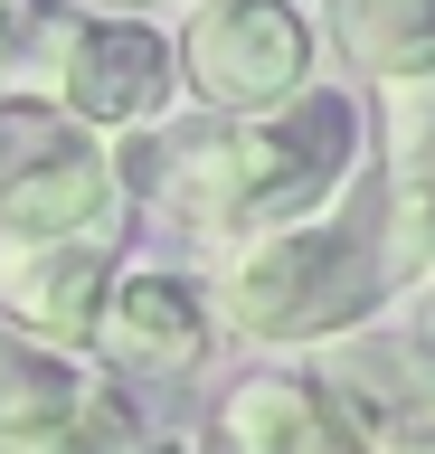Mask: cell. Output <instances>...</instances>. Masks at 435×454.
I'll use <instances>...</instances> for the list:
<instances>
[{
    "label": "cell",
    "instance_id": "obj_2",
    "mask_svg": "<svg viewBox=\"0 0 435 454\" xmlns=\"http://www.w3.org/2000/svg\"><path fill=\"white\" fill-rule=\"evenodd\" d=\"M199 294H208V322L246 350H331L341 332H369L388 303L369 208H331V218L218 247Z\"/></svg>",
    "mask_w": 435,
    "mask_h": 454
},
{
    "label": "cell",
    "instance_id": "obj_6",
    "mask_svg": "<svg viewBox=\"0 0 435 454\" xmlns=\"http://www.w3.org/2000/svg\"><path fill=\"white\" fill-rule=\"evenodd\" d=\"M313 388L341 417L350 454H435V360L407 332H341L331 350H313Z\"/></svg>",
    "mask_w": 435,
    "mask_h": 454
},
{
    "label": "cell",
    "instance_id": "obj_1",
    "mask_svg": "<svg viewBox=\"0 0 435 454\" xmlns=\"http://www.w3.org/2000/svg\"><path fill=\"white\" fill-rule=\"evenodd\" d=\"M123 190L133 208L190 227L208 247H246V237H275V227L331 218L350 199V180L369 170V114L350 85H303L265 114H237V123H199L180 142H123Z\"/></svg>",
    "mask_w": 435,
    "mask_h": 454
},
{
    "label": "cell",
    "instance_id": "obj_10",
    "mask_svg": "<svg viewBox=\"0 0 435 454\" xmlns=\"http://www.w3.org/2000/svg\"><path fill=\"white\" fill-rule=\"evenodd\" d=\"M313 38H331V57L378 95L435 76V0H322Z\"/></svg>",
    "mask_w": 435,
    "mask_h": 454
},
{
    "label": "cell",
    "instance_id": "obj_16",
    "mask_svg": "<svg viewBox=\"0 0 435 454\" xmlns=\"http://www.w3.org/2000/svg\"><path fill=\"white\" fill-rule=\"evenodd\" d=\"M143 454H199V445H143Z\"/></svg>",
    "mask_w": 435,
    "mask_h": 454
},
{
    "label": "cell",
    "instance_id": "obj_5",
    "mask_svg": "<svg viewBox=\"0 0 435 454\" xmlns=\"http://www.w3.org/2000/svg\"><path fill=\"white\" fill-rule=\"evenodd\" d=\"M313 10L303 0H190L171 38L180 95L208 114V123H237V114H265L313 85Z\"/></svg>",
    "mask_w": 435,
    "mask_h": 454
},
{
    "label": "cell",
    "instance_id": "obj_15",
    "mask_svg": "<svg viewBox=\"0 0 435 454\" xmlns=\"http://www.w3.org/2000/svg\"><path fill=\"white\" fill-rule=\"evenodd\" d=\"M66 10H105V20H143L151 0H66Z\"/></svg>",
    "mask_w": 435,
    "mask_h": 454
},
{
    "label": "cell",
    "instance_id": "obj_7",
    "mask_svg": "<svg viewBox=\"0 0 435 454\" xmlns=\"http://www.w3.org/2000/svg\"><path fill=\"white\" fill-rule=\"evenodd\" d=\"M208 340H218V322H208V294L190 275H171V265H123L105 312H95L86 360L133 379V388H180V379H199Z\"/></svg>",
    "mask_w": 435,
    "mask_h": 454
},
{
    "label": "cell",
    "instance_id": "obj_4",
    "mask_svg": "<svg viewBox=\"0 0 435 454\" xmlns=\"http://www.w3.org/2000/svg\"><path fill=\"white\" fill-rule=\"evenodd\" d=\"M19 76H29V95H48L95 142H143L180 105L171 38L151 20H105V10H38Z\"/></svg>",
    "mask_w": 435,
    "mask_h": 454
},
{
    "label": "cell",
    "instance_id": "obj_12",
    "mask_svg": "<svg viewBox=\"0 0 435 454\" xmlns=\"http://www.w3.org/2000/svg\"><path fill=\"white\" fill-rule=\"evenodd\" d=\"M143 417H133V397L105 379L86 407H66L48 426H0V454H143Z\"/></svg>",
    "mask_w": 435,
    "mask_h": 454
},
{
    "label": "cell",
    "instance_id": "obj_11",
    "mask_svg": "<svg viewBox=\"0 0 435 454\" xmlns=\"http://www.w3.org/2000/svg\"><path fill=\"white\" fill-rule=\"evenodd\" d=\"M95 388H105L95 360L48 350V340H29V332L0 322V426H48V417H66V407H86Z\"/></svg>",
    "mask_w": 435,
    "mask_h": 454
},
{
    "label": "cell",
    "instance_id": "obj_8",
    "mask_svg": "<svg viewBox=\"0 0 435 454\" xmlns=\"http://www.w3.org/2000/svg\"><path fill=\"white\" fill-rule=\"evenodd\" d=\"M123 247L133 237H66V247H0V322L10 332L48 340V350H76L86 360L95 312L123 275Z\"/></svg>",
    "mask_w": 435,
    "mask_h": 454
},
{
    "label": "cell",
    "instance_id": "obj_13",
    "mask_svg": "<svg viewBox=\"0 0 435 454\" xmlns=\"http://www.w3.org/2000/svg\"><path fill=\"white\" fill-rule=\"evenodd\" d=\"M29 28H38V0H0V95H19V67H29Z\"/></svg>",
    "mask_w": 435,
    "mask_h": 454
},
{
    "label": "cell",
    "instance_id": "obj_9",
    "mask_svg": "<svg viewBox=\"0 0 435 454\" xmlns=\"http://www.w3.org/2000/svg\"><path fill=\"white\" fill-rule=\"evenodd\" d=\"M199 454H350V435H341V417L322 407L313 369L284 360V369H246V379L218 388Z\"/></svg>",
    "mask_w": 435,
    "mask_h": 454
},
{
    "label": "cell",
    "instance_id": "obj_3",
    "mask_svg": "<svg viewBox=\"0 0 435 454\" xmlns=\"http://www.w3.org/2000/svg\"><path fill=\"white\" fill-rule=\"evenodd\" d=\"M66 237H133L114 142L76 133L48 95H0V247H66Z\"/></svg>",
    "mask_w": 435,
    "mask_h": 454
},
{
    "label": "cell",
    "instance_id": "obj_14",
    "mask_svg": "<svg viewBox=\"0 0 435 454\" xmlns=\"http://www.w3.org/2000/svg\"><path fill=\"white\" fill-rule=\"evenodd\" d=\"M398 332H407V340H416V350L435 360V275L416 284V294H407V322H398Z\"/></svg>",
    "mask_w": 435,
    "mask_h": 454
}]
</instances>
